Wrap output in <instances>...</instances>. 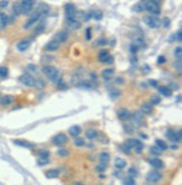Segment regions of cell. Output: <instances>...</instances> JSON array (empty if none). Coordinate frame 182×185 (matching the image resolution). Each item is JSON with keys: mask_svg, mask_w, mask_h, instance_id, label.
Masks as SVG:
<instances>
[{"mask_svg": "<svg viewBox=\"0 0 182 185\" xmlns=\"http://www.w3.org/2000/svg\"><path fill=\"white\" fill-rule=\"evenodd\" d=\"M42 72L46 75V77L50 80L51 82L56 83L57 81L60 80L59 71H57V69L54 67V66H44V67L42 69Z\"/></svg>", "mask_w": 182, "mask_h": 185, "instance_id": "obj_1", "label": "cell"}, {"mask_svg": "<svg viewBox=\"0 0 182 185\" xmlns=\"http://www.w3.org/2000/svg\"><path fill=\"white\" fill-rule=\"evenodd\" d=\"M35 4V0H21L20 6H21V13L27 15L33 10V7Z\"/></svg>", "mask_w": 182, "mask_h": 185, "instance_id": "obj_2", "label": "cell"}, {"mask_svg": "<svg viewBox=\"0 0 182 185\" xmlns=\"http://www.w3.org/2000/svg\"><path fill=\"white\" fill-rule=\"evenodd\" d=\"M64 11H65V16H66L68 21L76 19V7H74V5L66 4L64 6Z\"/></svg>", "mask_w": 182, "mask_h": 185, "instance_id": "obj_3", "label": "cell"}, {"mask_svg": "<svg viewBox=\"0 0 182 185\" xmlns=\"http://www.w3.org/2000/svg\"><path fill=\"white\" fill-rule=\"evenodd\" d=\"M132 117V126L135 128H139L142 125H143V122H144V117L143 115L141 113V112H135V113H133L131 115Z\"/></svg>", "mask_w": 182, "mask_h": 185, "instance_id": "obj_4", "label": "cell"}, {"mask_svg": "<svg viewBox=\"0 0 182 185\" xmlns=\"http://www.w3.org/2000/svg\"><path fill=\"white\" fill-rule=\"evenodd\" d=\"M41 17H42V13H39V10H37L35 13H33V16H31V17L28 18V20L25 23L24 29H29L31 27H33V25H35V23H36Z\"/></svg>", "mask_w": 182, "mask_h": 185, "instance_id": "obj_5", "label": "cell"}, {"mask_svg": "<svg viewBox=\"0 0 182 185\" xmlns=\"http://www.w3.org/2000/svg\"><path fill=\"white\" fill-rule=\"evenodd\" d=\"M144 23L150 28H153V29H155L160 26V20L157 19L155 16H146V17H144Z\"/></svg>", "mask_w": 182, "mask_h": 185, "instance_id": "obj_6", "label": "cell"}, {"mask_svg": "<svg viewBox=\"0 0 182 185\" xmlns=\"http://www.w3.org/2000/svg\"><path fill=\"white\" fill-rule=\"evenodd\" d=\"M19 81L23 83L24 85H26V86H34L35 79L31 77L29 73H25V74L19 77Z\"/></svg>", "mask_w": 182, "mask_h": 185, "instance_id": "obj_7", "label": "cell"}, {"mask_svg": "<svg viewBox=\"0 0 182 185\" xmlns=\"http://www.w3.org/2000/svg\"><path fill=\"white\" fill-rule=\"evenodd\" d=\"M162 177H163V175L158 172V171H151V172L147 174L146 179H147L148 182H151V183H156L158 181H161Z\"/></svg>", "mask_w": 182, "mask_h": 185, "instance_id": "obj_8", "label": "cell"}, {"mask_svg": "<svg viewBox=\"0 0 182 185\" xmlns=\"http://www.w3.org/2000/svg\"><path fill=\"white\" fill-rule=\"evenodd\" d=\"M145 9H146L147 11H150L151 13H153V15H158L160 11H161L158 4L152 2V1H148L147 4H145Z\"/></svg>", "mask_w": 182, "mask_h": 185, "instance_id": "obj_9", "label": "cell"}, {"mask_svg": "<svg viewBox=\"0 0 182 185\" xmlns=\"http://www.w3.org/2000/svg\"><path fill=\"white\" fill-rule=\"evenodd\" d=\"M166 137L169 138L172 142H180L181 141V131H173V130H168Z\"/></svg>", "mask_w": 182, "mask_h": 185, "instance_id": "obj_10", "label": "cell"}, {"mask_svg": "<svg viewBox=\"0 0 182 185\" xmlns=\"http://www.w3.org/2000/svg\"><path fill=\"white\" fill-rule=\"evenodd\" d=\"M53 144L56 145V146H63L64 144H66L68 141V137L64 134H57L56 136L53 137Z\"/></svg>", "mask_w": 182, "mask_h": 185, "instance_id": "obj_11", "label": "cell"}, {"mask_svg": "<svg viewBox=\"0 0 182 185\" xmlns=\"http://www.w3.org/2000/svg\"><path fill=\"white\" fill-rule=\"evenodd\" d=\"M124 146H125L126 148H128V149H132V148H134V147H136V146L144 147V145H143L142 141L137 140V139H132V138H129V139H127V140L125 141Z\"/></svg>", "mask_w": 182, "mask_h": 185, "instance_id": "obj_12", "label": "cell"}, {"mask_svg": "<svg viewBox=\"0 0 182 185\" xmlns=\"http://www.w3.org/2000/svg\"><path fill=\"white\" fill-rule=\"evenodd\" d=\"M117 117L119 118L120 120H127L128 118H131V112L127 110L126 108H120L118 111H117Z\"/></svg>", "mask_w": 182, "mask_h": 185, "instance_id": "obj_13", "label": "cell"}, {"mask_svg": "<svg viewBox=\"0 0 182 185\" xmlns=\"http://www.w3.org/2000/svg\"><path fill=\"white\" fill-rule=\"evenodd\" d=\"M69 37V32L68 30H62V32L57 33V35L55 36V40H56L59 44L64 43Z\"/></svg>", "mask_w": 182, "mask_h": 185, "instance_id": "obj_14", "label": "cell"}, {"mask_svg": "<svg viewBox=\"0 0 182 185\" xmlns=\"http://www.w3.org/2000/svg\"><path fill=\"white\" fill-rule=\"evenodd\" d=\"M14 102V96L10 94H7V96H2L1 100H0V104L2 107H8Z\"/></svg>", "mask_w": 182, "mask_h": 185, "instance_id": "obj_15", "label": "cell"}, {"mask_svg": "<svg viewBox=\"0 0 182 185\" xmlns=\"http://www.w3.org/2000/svg\"><path fill=\"white\" fill-rule=\"evenodd\" d=\"M29 45H31V42L28 39H23L17 44V50L19 52H25L29 47Z\"/></svg>", "mask_w": 182, "mask_h": 185, "instance_id": "obj_16", "label": "cell"}, {"mask_svg": "<svg viewBox=\"0 0 182 185\" xmlns=\"http://www.w3.org/2000/svg\"><path fill=\"white\" fill-rule=\"evenodd\" d=\"M141 111H142V113H144V115H150L152 111H153V104L151 102H145L142 104V107H141Z\"/></svg>", "mask_w": 182, "mask_h": 185, "instance_id": "obj_17", "label": "cell"}, {"mask_svg": "<svg viewBox=\"0 0 182 185\" xmlns=\"http://www.w3.org/2000/svg\"><path fill=\"white\" fill-rule=\"evenodd\" d=\"M9 24V17L5 13H0V28L5 29Z\"/></svg>", "mask_w": 182, "mask_h": 185, "instance_id": "obj_18", "label": "cell"}, {"mask_svg": "<svg viewBox=\"0 0 182 185\" xmlns=\"http://www.w3.org/2000/svg\"><path fill=\"white\" fill-rule=\"evenodd\" d=\"M148 162L154 168H157V169H161L164 167V163L158 158H151V159H148Z\"/></svg>", "mask_w": 182, "mask_h": 185, "instance_id": "obj_19", "label": "cell"}, {"mask_svg": "<svg viewBox=\"0 0 182 185\" xmlns=\"http://www.w3.org/2000/svg\"><path fill=\"white\" fill-rule=\"evenodd\" d=\"M59 174H60V169L53 168V169H50L45 173V176L47 179H56V177H59Z\"/></svg>", "mask_w": 182, "mask_h": 185, "instance_id": "obj_20", "label": "cell"}, {"mask_svg": "<svg viewBox=\"0 0 182 185\" xmlns=\"http://www.w3.org/2000/svg\"><path fill=\"white\" fill-rule=\"evenodd\" d=\"M115 167L117 168V169H123L126 165H127V163H126V160L124 158H120V157H117L116 159H115Z\"/></svg>", "mask_w": 182, "mask_h": 185, "instance_id": "obj_21", "label": "cell"}, {"mask_svg": "<svg viewBox=\"0 0 182 185\" xmlns=\"http://www.w3.org/2000/svg\"><path fill=\"white\" fill-rule=\"evenodd\" d=\"M158 92L164 96H172V90L170 89L169 86H158L157 88Z\"/></svg>", "mask_w": 182, "mask_h": 185, "instance_id": "obj_22", "label": "cell"}, {"mask_svg": "<svg viewBox=\"0 0 182 185\" xmlns=\"http://www.w3.org/2000/svg\"><path fill=\"white\" fill-rule=\"evenodd\" d=\"M81 133V127L80 126H72V127L69 129V134L70 136H72V137H76V136H79Z\"/></svg>", "mask_w": 182, "mask_h": 185, "instance_id": "obj_23", "label": "cell"}, {"mask_svg": "<svg viewBox=\"0 0 182 185\" xmlns=\"http://www.w3.org/2000/svg\"><path fill=\"white\" fill-rule=\"evenodd\" d=\"M45 27H46V20H42L35 28V35H39L45 30Z\"/></svg>", "mask_w": 182, "mask_h": 185, "instance_id": "obj_24", "label": "cell"}, {"mask_svg": "<svg viewBox=\"0 0 182 185\" xmlns=\"http://www.w3.org/2000/svg\"><path fill=\"white\" fill-rule=\"evenodd\" d=\"M14 142L16 144V145H18V146H21V147H25V148H33L34 145L31 144V142H28L27 140H21V139H15Z\"/></svg>", "mask_w": 182, "mask_h": 185, "instance_id": "obj_25", "label": "cell"}, {"mask_svg": "<svg viewBox=\"0 0 182 185\" xmlns=\"http://www.w3.org/2000/svg\"><path fill=\"white\" fill-rule=\"evenodd\" d=\"M113 75V69H105V70L101 72V77H103L105 80H110Z\"/></svg>", "mask_w": 182, "mask_h": 185, "instance_id": "obj_26", "label": "cell"}, {"mask_svg": "<svg viewBox=\"0 0 182 185\" xmlns=\"http://www.w3.org/2000/svg\"><path fill=\"white\" fill-rule=\"evenodd\" d=\"M59 46H60V44H59L56 40L54 39V40H52V42H50L49 44L46 45V50H47V51H50V52H54L59 48Z\"/></svg>", "mask_w": 182, "mask_h": 185, "instance_id": "obj_27", "label": "cell"}, {"mask_svg": "<svg viewBox=\"0 0 182 185\" xmlns=\"http://www.w3.org/2000/svg\"><path fill=\"white\" fill-rule=\"evenodd\" d=\"M109 56V52L107 51V50H101L99 52V55H98V60H99V62L101 63H105V61H106V58Z\"/></svg>", "mask_w": 182, "mask_h": 185, "instance_id": "obj_28", "label": "cell"}, {"mask_svg": "<svg viewBox=\"0 0 182 185\" xmlns=\"http://www.w3.org/2000/svg\"><path fill=\"white\" fill-rule=\"evenodd\" d=\"M13 11L15 16H19L21 13V6H20V1H16L13 5Z\"/></svg>", "mask_w": 182, "mask_h": 185, "instance_id": "obj_29", "label": "cell"}, {"mask_svg": "<svg viewBox=\"0 0 182 185\" xmlns=\"http://www.w3.org/2000/svg\"><path fill=\"white\" fill-rule=\"evenodd\" d=\"M109 159H110V156L106 152H103V153H101L99 155V160H100V163H102V164H106L107 165L109 163Z\"/></svg>", "mask_w": 182, "mask_h": 185, "instance_id": "obj_30", "label": "cell"}, {"mask_svg": "<svg viewBox=\"0 0 182 185\" xmlns=\"http://www.w3.org/2000/svg\"><path fill=\"white\" fill-rule=\"evenodd\" d=\"M97 136H98V133L94 129H88L86 131V137L88 139H94V138H97Z\"/></svg>", "mask_w": 182, "mask_h": 185, "instance_id": "obj_31", "label": "cell"}, {"mask_svg": "<svg viewBox=\"0 0 182 185\" xmlns=\"http://www.w3.org/2000/svg\"><path fill=\"white\" fill-rule=\"evenodd\" d=\"M109 96H111L113 99H118V98L121 96V92H120V90L113 88V89L109 90Z\"/></svg>", "mask_w": 182, "mask_h": 185, "instance_id": "obj_32", "label": "cell"}, {"mask_svg": "<svg viewBox=\"0 0 182 185\" xmlns=\"http://www.w3.org/2000/svg\"><path fill=\"white\" fill-rule=\"evenodd\" d=\"M68 23H69V27L71 29H79V28L81 27V23H80V21H76V19L70 20Z\"/></svg>", "mask_w": 182, "mask_h": 185, "instance_id": "obj_33", "label": "cell"}, {"mask_svg": "<svg viewBox=\"0 0 182 185\" xmlns=\"http://www.w3.org/2000/svg\"><path fill=\"white\" fill-rule=\"evenodd\" d=\"M155 146H157L161 150H165L168 148V145L165 144V141L161 140V139H156L155 140Z\"/></svg>", "mask_w": 182, "mask_h": 185, "instance_id": "obj_34", "label": "cell"}, {"mask_svg": "<svg viewBox=\"0 0 182 185\" xmlns=\"http://www.w3.org/2000/svg\"><path fill=\"white\" fill-rule=\"evenodd\" d=\"M34 86L35 88H37V89L39 90H42V89H44L45 88V83L43 80H41V79H36L35 80V83H34Z\"/></svg>", "mask_w": 182, "mask_h": 185, "instance_id": "obj_35", "label": "cell"}, {"mask_svg": "<svg viewBox=\"0 0 182 185\" xmlns=\"http://www.w3.org/2000/svg\"><path fill=\"white\" fill-rule=\"evenodd\" d=\"M150 153L153 154V155H155V156H160V155L162 154V150H161L157 146H153L150 148Z\"/></svg>", "mask_w": 182, "mask_h": 185, "instance_id": "obj_36", "label": "cell"}, {"mask_svg": "<svg viewBox=\"0 0 182 185\" xmlns=\"http://www.w3.org/2000/svg\"><path fill=\"white\" fill-rule=\"evenodd\" d=\"M8 67L6 66H0V77L1 79H5V77H8Z\"/></svg>", "mask_w": 182, "mask_h": 185, "instance_id": "obj_37", "label": "cell"}, {"mask_svg": "<svg viewBox=\"0 0 182 185\" xmlns=\"http://www.w3.org/2000/svg\"><path fill=\"white\" fill-rule=\"evenodd\" d=\"M150 102L153 104V106H155V104H158V103L161 102V98L157 96H151V100H150Z\"/></svg>", "mask_w": 182, "mask_h": 185, "instance_id": "obj_38", "label": "cell"}, {"mask_svg": "<svg viewBox=\"0 0 182 185\" xmlns=\"http://www.w3.org/2000/svg\"><path fill=\"white\" fill-rule=\"evenodd\" d=\"M74 145L78 147H81L84 145V139L83 138H80V137H78L76 136V139H74Z\"/></svg>", "mask_w": 182, "mask_h": 185, "instance_id": "obj_39", "label": "cell"}, {"mask_svg": "<svg viewBox=\"0 0 182 185\" xmlns=\"http://www.w3.org/2000/svg\"><path fill=\"white\" fill-rule=\"evenodd\" d=\"M123 183H124V184H128V185L135 184V179H134V177H132V176H128V177H125V179H124Z\"/></svg>", "mask_w": 182, "mask_h": 185, "instance_id": "obj_40", "label": "cell"}, {"mask_svg": "<svg viewBox=\"0 0 182 185\" xmlns=\"http://www.w3.org/2000/svg\"><path fill=\"white\" fill-rule=\"evenodd\" d=\"M124 130H125L127 134H132L133 133V130H134V127L132 126V123H125L124 125Z\"/></svg>", "mask_w": 182, "mask_h": 185, "instance_id": "obj_41", "label": "cell"}, {"mask_svg": "<svg viewBox=\"0 0 182 185\" xmlns=\"http://www.w3.org/2000/svg\"><path fill=\"white\" fill-rule=\"evenodd\" d=\"M106 166H107L106 164H102V163H101L100 165L96 166V167H94V169H96L97 172L102 173V172H105V171H106Z\"/></svg>", "mask_w": 182, "mask_h": 185, "instance_id": "obj_42", "label": "cell"}, {"mask_svg": "<svg viewBox=\"0 0 182 185\" xmlns=\"http://www.w3.org/2000/svg\"><path fill=\"white\" fill-rule=\"evenodd\" d=\"M49 162H50V159H49V157H41V159H38V165L43 166V165H46V164H49Z\"/></svg>", "mask_w": 182, "mask_h": 185, "instance_id": "obj_43", "label": "cell"}, {"mask_svg": "<svg viewBox=\"0 0 182 185\" xmlns=\"http://www.w3.org/2000/svg\"><path fill=\"white\" fill-rule=\"evenodd\" d=\"M27 71L31 72V73H35V72L37 71V67H36L35 64H28V65H27Z\"/></svg>", "mask_w": 182, "mask_h": 185, "instance_id": "obj_44", "label": "cell"}, {"mask_svg": "<svg viewBox=\"0 0 182 185\" xmlns=\"http://www.w3.org/2000/svg\"><path fill=\"white\" fill-rule=\"evenodd\" d=\"M128 174H129L132 177H135V176L137 175V171H136V168H135V167H131V168L128 169Z\"/></svg>", "mask_w": 182, "mask_h": 185, "instance_id": "obj_45", "label": "cell"}, {"mask_svg": "<svg viewBox=\"0 0 182 185\" xmlns=\"http://www.w3.org/2000/svg\"><path fill=\"white\" fill-rule=\"evenodd\" d=\"M135 7H137V8H135V10H136V11H143V10H145V4H143V2L137 4Z\"/></svg>", "mask_w": 182, "mask_h": 185, "instance_id": "obj_46", "label": "cell"}, {"mask_svg": "<svg viewBox=\"0 0 182 185\" xmlns=\"http://www.w3.org/2000/svg\"><path fill=\"white\" fill-rule=\"evenodd\" d=\"M49 155H50V152L47 149H42L39 152V157H49Z\"/></svg>", "mask_w": 182, "mask_h": 185, "instance_id": "obj_47", "label": "cell"}, {"mask_svg": "<svg viewBox=\"0 0 182 185\" xmlns=\"http://www.w3.org/2000/svg\"><path fill=\"white\" fill-rule=\"evenodd\" d=\"M182 48L179 46V47H176V50H174V55H176L178 58H181V54H182Z\"/></svg>", "mask_w": 182, "mask_h": 185, "instance_id": "obj_48", "label": "cell"}, {"mask_svg": "<svg viewBox=\"0 0 182 185\" xmlns=\"http://www.w3.org/2000/svg\"><path fill=\"white\" fill-rule=\"evenodd\" d=\"M57 154L60 155V156H68L69 155V150L68 149H65V148H62V149H60Z\"/></svg>", "mask_w": 182, "mask_h": 185, "instance_id": "obj_49", "label": "cell"}, {"mask_svg": "<svg viewBox=\"0 0 182 185\" xmlns=\"http://www.w3.org/2000/svg\"><path fill=\"white\" fill-rule=\"evenodd\" d=\"M170 24H171V21H170V19L169 18H163V20H162V25H163V27L164 28H168L170 26Z\"/></svg>", "mask_w": 182, "mask_h": 185, "instance_id": "obj_50", "label": "cell"}, {"mask_svg": "<svg viewBox=\"0 0 182 185\" xmlns=\"http://www.w3.org/2000/svg\"><path fill=\"white\" fill-rule=\"evenodd\" d=\"M86 38H87V40L91 39V28L90 27H88L87 30H86Z\"/></svg>", "mask_w": 182, "mask_h": 185, "instance_id": "obj_51", "label": "cell"}, {"mask_svg": "<svg viewBox=\"0 0 182 185\" xmlns=\"http://www.w3.org/2000/svg\"><path fill=\"white\" fill-rule=\"evenodd\" d=\"M9 5V1L8 0H1L0 1V8H7Z\"/></svg>", "mask_w": 182, "mask_h": 185, "instance_id": "obj_52", "label": "cell"}, {"mask_svg": "<svg viewBox=\"0 0 182 185\" xmlns=\"http://www.w3.org/2000/svg\"><path fill=\"white\" fill-rule=\"evenodd\" d=\"M129 50H131V52H132L133 54H135L138 50V45L137 44H132L131 45V48H129Z\"/></svg>", "mask_w": 182, "mask_h": 185, "instance_id": "obj_53", "label": "cell"}, {"mask_svg": "<svg viewBox=\"0 0 182 185\" xmlns=\"http://www.w3.org/2000/svg\"><path fill=\"white\" fill-rule=\"evenodd\" d=\"M113 61H115V58H113V56H111V55H109L108 57L106 58V61H105V63L106 64H113Z\"/></svg>", "mask_w": 182, "mask_h": 185, "instance_id": "obj_54", "label": "cell"}, {"mask_svg": "<svg viewBox=\"0 0 182 185\" xmlns=\"http://www.w3.org/2000/svg\"><path fill=\"white\" fill-rule=\"evenodd\" d=\"M57 82H59V88L60 89H66V84L63 82L62 80H59Z\"/></svg>", "mask_w": 182, "mask_h": 185, "instance_id": "obj_55", "label": "cell"}, {"mask_svg": "<svg viewBox=\"0 0 182 185\" xmlns=\"http://www.w3.org/2000/svg\"><path fill=\"white\" fill-rule=\"evenodd\" d=\"M176 39L178 40V42H181V40H182V32H181V30H179V32L176 33Z\"/></svg>", "mask_w": 182, "mask_h": 185, "instance_id": "obj_56", "label": "cell"}, {"mask_svg": "<svg viewBox=\"0 0 182 185\" xmlns=\"http://www.w3.org/2000/svg\"><path fill=\"white\" fill-rule=\"evenodd\" d=\"M94 18L97 20H99L102 18V11H97V13H94Z\"/></svg>", "mask_w": 182, "mask_h": 185, "instance_id": "obj_57", "label": "cell"}, {"mask_svg": "<svg viewBox=\"0 0 182 185\" xmlns=\"http://www.w3.org/2000/svg\"><path fill=\"white\" fill-rule=\"evenodd\" d=\"M165 61H166V60H165L164 56H158V57H157V63L158 64H164Z\"/></svg>", "mask_w": 182, "mask_h": 185, "instance_id": "obj_58", "label": "cell"}, {"mask_svg": "<svg viewBox=\"0 0 182 185\" xmlns=\"http://www.w3.org/2000/svg\"><path fill=\"white\" fill-rule=\"evenodd\" d=\"M148 84H150L151 86H153V88H157V82L156 81H154V80H150Z\"/></svg>", "mask_w": 182, "mask_h": 185, "instance_id": "obj_59", "label": "cell"}, {"mask_svg": "<svg viewBox=\"0 0 182 185\" xmlns=\"http://www.w3.org/2000/svg\"><path fill=\"white\" fill-rule=\"evenodd\" d=\"M98 44H99V45H106V44H107V39H105V38H101V39H99V42H98Z\"/></svg>", "mask_w": 182, "mask_h": 185, "instance_id": "obj_60", "label": "cell"}, {"mask_svg": "<svg viewBox=\"0 0 182 185\" xmlns=\"http://www.w3.org/2000/svg\"><path fill=\"white\" fill-rule=\"evenodd\" d=\"M143 69H144V72H145V73H147V72H150V70H151V67H150L148 65H146V64H145L144 66H143Z\"/></svg>", "mask_w": 182, "mask_h": 185, "instance_id": "obj_61", "label": "cell"}, {"mask_svg": "<svg viewBox=\"0 0 182 185\" xmlns=\"http://www.w3.org/2000/svg\"><path fill=\"white\" fill-rule=\"evenodd\" d=\"M116 82L118 83V84H121V83H124V80H123V77H118L117 79H116Z\"/></svg>", "mask_w": 182, "mask_h": 185, "instance_id": "obj_62", "label": "cell"}, {"mask_svg": "<svg viewBox=\"0 0 182 185\" xmlns=\"http://www.w3.org/2000/svg\"><path fill=\"white\" fill-rule=\"evenodd\" d=\"M150 1H152V2H156V4L160 2V0H150Z\"/></svg>", "mask_w": 182, "mask_h": 185, "instance_id": "obj_63", "label": "cell"}, {"mask_svg": "<svg viewBox=\"0 0 182 185\" xmlns=\"http://www.w3.org/2000/svg\"><path fill=\"white\" fill-rule=\"evenodd\" d=\"M1 98H2V94H1V92H0V100H1Z\"/></svg>", "mask_w": 182, "mask_h": 185, "instance_id": "obj_64", "label": "cell"}]
</instances>
